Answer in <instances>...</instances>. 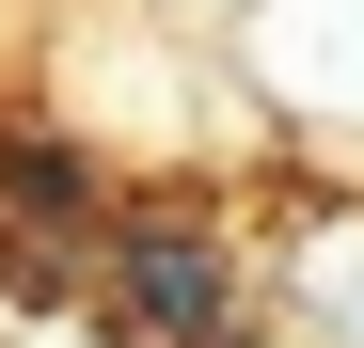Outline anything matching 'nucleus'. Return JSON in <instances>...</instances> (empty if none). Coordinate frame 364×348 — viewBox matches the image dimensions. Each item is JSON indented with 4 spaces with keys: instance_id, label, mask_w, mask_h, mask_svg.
<instances>
[{
    "instance_id": "1",
    "label": "nucleus",
    "mask_w": 364,
    "mask_h": 348,
    "mask_svg": "<svg viewBox=\"0 0 364 348\" xmlns=\"http://www.w3.org/2000/svg\"><path fill=\"white\" fill-rule=\"evenodd\" d=\"M95 348H174V332H222L254 317V222L222 190H174V174H127L95 222Z\"/></svg>"
},
{
    "instance_id": "2",
    "label": "nucleus",
    "mask_w": 364,
    "mask_h": 348,
    "mask_svg": "<svg viewBox=\"0 0 364 348\" xmlns=\"http://www.w3.org/2000/svg\"><path fill=\"white\" fill-rule=\"evenodd\" d=\"M237 95L254 127L364 174V0H254L237 16Z\"/></svg>"
},
{
    "instance_id": "3",
    "label": "nucleus",
    "mask_w": 364,
    "mask_h": 348,
    "mask_svg": "<svg viewBox=\"0 0 364 348\" xmlns=\"http://www.w3.org/2000/svg\"><path fill=\"white\" fill-rule=\"evenodd\" d=\"M254 317L285 348H364V174H301L254 222Z\"/></svg>"
},
{
    "instance_id": "4",
    "label": "nucleus",
    "mask_w": 364,
    "mask_h": 348,
    "mask_svg": "<svg viewBox=\"0 0 364 348\" xmlns=\"http://www.w3.org/2000/svg\"><path fill=\"white\" fill-rule=\"evenodd\" d=\"M111 143L80 127V111H48V95H16L0 111V222H32V238H80L95 254V222H111Z\"/></svg>"
}]
</instances>
